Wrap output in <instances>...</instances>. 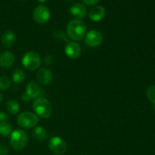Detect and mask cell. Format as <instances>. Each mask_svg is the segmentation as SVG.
I'll use <instances>...</instances> for the list:
<instances>
[{
	"label": "cell",
	"instance_id": "1",
	"mask_svg": "<svg viewBox=\"0 0 155 155\" xmlns=\"http://www.w3.org/2000/svg\"><path fill=\"white\" fill-rule=\"evenodd\" d=\"M86 24L81 20L74 19L70 21L67 26V34L74 41L82 40L86 34Z\"/></svg>",
	"mask_w": 155,
	"mask_h": 155
},
{
	"label": "cell",
	"instance_id": "2",
	"mask_svg": "<svg viewBox=\"0 0 155 155\" xmlns=\"http://www.w3.org/2000/svg\"><path fill=\"white\" fill-rule=\"evenodd\" d=\"M33 108L36 116L44 119L49 117L52 113V106L51 102L44 97H39L34 100Z\"/></svg>",
	"mask_w": 155,
	"mask_h": 155
},
{
	"label": "cell",
	"instance_id": "3",
	"mask_svg": "<svg viewBox=\"0 0 155 155\" xmlns=\"http://www.w3.org/2000/svg\"><path fill=\"white\" fill-rule=\"evenodd\" d=\"M28 142L27 135L24 130H15L10 135V144L12 148L17 151L25 148Z\"/></svg>",
	"mask_w": 155,
	"mask_h": 155
},
{
	"label": "cell",
	"instance_id": "4",
	"mask_svg": "<svg viewBox=\"0 0 155 155\" xmlns=\"http://www.w3.org/2000/svg\"><path fill=\"white\" fill-rule=\"evenodd\" d=\"M18 125L24 129H31L36 127L39 123V118L34 113L24 111L18 116Z\"/></svg>",
	"mask_w": 155,
	"mask_h": 155
},
{
	"label": "cell",
	"instance_id": "5",
	"mask_svg": "<svg viewBox=\"0 0 155 155\" xmlns=\"http://www.w3.org/2000/svg\"><path fill=\"white\" fill-rule=\"evenodd\" d=\"M22 64L28 71H35L41 64V58L35 51H28L23 56Z\"/></svg>",
	"mask_w": 155,
	"mask_h": 155
},
{
	"label": "cell",
	"instance_id": "6",
	"mask_svg": "<svg viewBox=\"0 0 155 155\" xmlns=\"http://www.w3.org/2000/svg\"><path fill=\"white\" fill-rule=\"evenodd\" d=\"M48 148L55 155H64L67 151V144L62 138L54 136L48 142Z\"/></svg>",
	"mask_w": 155,
	"mask_h": 155
},
{
	"label": "cell",
	"instance_id": "7",
	"mask_svg": "<svg viewBox=\"0 0 155 155\" xmlns=\"http://www.w3.org/2000/svg\"><path fill=\"white\" fill-rule=\"evenodd\" d=\"M33 17L34 21L39 24H45L49 21L51 14L48 8L43 5L36 6L33 10Z\"/></svg>",
	"mask_w": 155,
	"mask_h": 155
},
{
	"label": "cell",
	"instance_id": "8",
	"mask_svg": "<svg viewBox=\"0 0 155 155\" xmlns=\"http://www.w3.org/2000/svg\"><path fill=\"white\" fill-rule=\"evenodd\" d=\"M84 39L85 42L88 46L94 48L101 45L103 41V35L98 30H91L86 33Z\"/></svg>",
	"mask_w": 155,
	"mask_h": 155
},
{
	"label": "cell",
	"instance_id": "9",
	"mask_svg": "<svg viewBox=\"0 0 155 155\" xmlns=\"http://www.w3.org/2000/svg\"><path fill=\"white\" fill-rule=\"evenodd\" d=\"M65 54L71 59H77L80 57L81 54V48L80 45L76 42H67L64 48Z\"/></svg>",
	"mask_w": 155,
	"mask_h": 155
},
{
	"label": "cell",
	"instance_id": "10",
	"mask_svg": "<svg viewBox=\"0 0 155 155\" xmlns=\"http://www.w3.org/2000/svg\"><path fill=\"white\" fill-rule=\"evenodd\" d=\"M25 93L30 97V99H36L39 97H42V95H43V91L39 84L35 82H30L27 85Z\"/></svg>",
	"mask_w": 155,
	"mask_h": 155
},
{
	"label": "cell",
	"instance_id": "11",
	"mask_svg": "<svg viewBox=\"0 0 155 155\" xmlns=\"http://www.w3.org/2000/svg\"><path fill=\"white\" fill-rule=\"evenodd\" d=\"M36 77L39 83L42 85L50 84L53 80L52 72L46 68H42L39 69L36 74Z\"/></svg>",
	"mask_w": 155,
	"mask_h": 155
},
{
	"label": "cell",
	"instance_id": "12",
	"mask_svg": "<svg viewBox=\"0 0 155 155\" xmlns=\"http://www.w3.org/2000/svg\"><path fill=\"white\" fill-rule=\"evenodd\" d=\"M69 12L77 19L81 20L86 18L87 15V8L81 3H76L71 6Z\"/></svg>",
	"mask_w": 155,
	"mask_h": 155
},
{
	"label": "cell",
	"instance_id": "13",
	"mask_svg": "<svg viewBox=\"0 0 155 155\" xmlns=\"http://www.w3.org/2000/svg\"><path fill=\"white\" fill-rule=\"evenodd\" d=\"M15 63V55L8 51H5L0 54V67L8 69Z\"/></svg>",
	"mask_w": 155,
	"mask_h": 155
},
{
	"label": "cell",
	"instance_id": "14",
	"mask_svg": "<svg viewBox=\"0 0 155 155\" xmlns=\"http://www.w3.org/2000/svg\"><path fill=\"white\" fill-rule=\"evenodd\" d=\"M105 14L106 11L103 6H95V7L92 8L89 12V19L92 21H95V22H98V21H101L104 18Z\"/></svg>",
	"mask_w": 155,
	"mask_h": 155
},
{
	"label": "cell",
	"instance_id": "15",
	"mask_svg": "<svg viewBox=\"0 0 155 155\" xmlns=\"http://www.w3.org/2000/svg\"><path fill=\"white\" fill-rule=\"evenodd\" d=\"M15 40H16V34L12 30H7L2 36V44L3 45V46L6 47V48L12 47L15 43Z\"/></svg>",
	"mask_w": 155,
	"mask_h": 155
},
{
	"label": "cell",
	"instance_id": "16",
	"mask_svg": "<svg viewBox=\"0 0 155 155\" xmlns=\"http://www.w3.org/2000/svg\"><path fill=\"white\" fill-rule=\"evenodd\" d=\"M33 136L39 142H44L48 138V133L42 127H36L33 131Z\"/></svg>",
	"mask_w": 155,
	"mask_h": 155
},
{
	"label": "cell",
	"instance_id": "17",
	"mask_svg": "<svg viewBox=\"0 0 155 155\" xmlns=\"http://www.w3.org/2000/svg\"><path fill=\"white\" fill-rule=\"evenodd\" d=\"M12 80L15 82V83H21L25 80L26 74L23 71V70L18 68L15 69L12 73Z\"/></svg>",
	"mask_w": 155,
	"mask_h": 155
},
{
	"label": "cell",
	"instance_id": "18",
	"mask_svg": "<svg viewBox=\"0 0 155 155\" xmlns=\"http://www.w3.org/2000/svg\"><path fill=\"white\" fill-rule=\"evenodd\" d=\"M6 109L8 112L12 115H15L19 112L20 110V105L18 103V101L15 100H9L6 103Z\"/></svg>",
	"mask_w": 155,
	"mask_h": 155
},
{
	"label": "cell",
	"instance_id": "19",
	"mask_svg": "<svg viewBox=\"0 0 155 155\" xmlns=\"http://www.w3.org/2000/svg\"><path fill=\"white\" fill-rule=\"evenodd\" d=\"M12 133V127L8 122L0 124V135L2 136H10Z\"/></svg>",
	"mask_w": 155,
	"mask_h": 155
},
{
	"label": "cell",
	"instance_id": "20",
	"mask_svg": "<svg viewBox=\"0 0 155 155\" xmlns=\"http://www.w3.org/2000/svg\"><path fill=\"white\" fill-rule=\"evenodd\" d=\"M11 86V80L7 76L0 77V90H6Z\"/></svg>",
	"mask_w": 155,
	"mask_h": 155
},
{
	"label": "cell",
	"instance_id": "21",
	"mask_svg": "<svg viewBox=\"0 0 155 155\" xmlns=\"http://www.w3.org/2000/svg\"><path fill=\"white\" fill-rule=\"evenodd\" d=\"M146 94L148 100L155 105V85H151L148 88Z\"/></svg>",
	"mask_w": 155,
	"mask_h": 155
},
{
	"label": "cell",
	"instance_id": "22",
	"mask_svg": "<svg viewBox=\"0 0 155 155\" xmlns=\"http://www.w3.org/2000/svg\"><path fill=\"white\" fill-rule=\"evenodd\" d=\"M53 36H54V38L58 41H66L67 42H69L68 38L66 37V35L64 34L63 31L61 30H56V31L54 32L53 33Z\"/></svg>",
	"mask_w": 155,
	"mask_h": 155
},
{
	"label": "cell",
	"instance_id": "23",
	"mask_svg": "<svg viewBox=\"0 0 155 155\" xmlns=\"http://www.w3.org/2000/svg\"><path fill=\"white\" fill-rule=\"evenodd\" d=\"M9 149L5 145L0 143V155H8Z\"/></svg>",
	"mask_w": 155,
	"mask_h": 155
},
{
	"label": "cell",
	"instance_id": "24",
	"mask_svg": "<svg viewBox=\"0 0 155 155\" xmlns=\"http://www.w3.org/2000/svg\"><path fill=\"white\" fill-rule=\"evenodd\" d=\"M8 116L7 114L5 112H0V124L8 122Z\"/></svg>",
	"mask_w": 155,
	"mask_h": 155
},
{
	"label": "cell",
	"instance_id": "25",
	"mask_svg": "<svg viewBox=\"0 0 155 155\" xmlns=\"http://www.w3.org/2000/svg\"><path fill=\"white\" fill-rule=\"evenodd\" d=\"M100 0H83V2H85V4L87 5L92 6L95 5L96 4H98Z\"/></svg>",
	"mask_w": 155,
	"mask_h": 155
},
{
	"label": "cell",
	"instance_id": "26",
	"mask_svg": "<svg viewBox=\"0 0 155 155\" xmlns=\"http://www.w3.org/2000/svg\"><path fill=\"white\" fill-rule=\"evenodd\" d=\"M21 98H22L23 101H26V102H27V101H30V100H31L30 98V97H29L28 95H27V94L25 93V92H24V93L22 95V96H21Z\"/></svg>",
	"mask_w": 155,
	"mask_h": 155
},
{
	"label": "cell",
	"instance_id": "27",
	"mask_svg": "<svg viewBox=\"0 0 155 155\" xmlns=\"http://www.w3.org/2000/svg\"><path fill=\"white\" fill-rule=\"evenodd\" d=\"M2 100H3V96H2V95L0 93V104H1V102L2 101Z\"/></svg>",
	"mask_w": 155,
	"mask_h": 155
},
{
	"label": "cell",
	"instance_id": "28",
	"mask_svg": "<svg viewBox=\"0 0 155 155\" xmlns=\"http://www.w3.org/2000/svg\"><path fill=\"white\" fill-rule=\"evenodd\" d=\"M38 2H45V1H46V0H37Z\"/></svg>",
	"mask_w": 155,
	"mask_h": 155
},
{
	"label": "cell",
	"instance_id": "29",
	"mask_svg": "<svg viewBox=\"0 0 155 155\" xmlns=\"http://www.w3.org/2000/svg\"><path fill=\"white\" fill-rule=\"evenodd\" d=\"M68 1H74V0H68Z\"/></svg>",
	"mask_w": 155,
	"mask_h": 155
},
{
	"label": "cell",
	"instance_id": "30",
	"mask_svg": "<svg viewBox=\"0 0 155 155\" xmlns=\"http://www.w3.org/2000/svg\"><path fill=\"white\" fill-rule=\"evenodd\" d=\"M154 110H155V107H154Z\"/></svg>",
	"mask_w": 155,
	"mask_h": 155
}]
</instances>
